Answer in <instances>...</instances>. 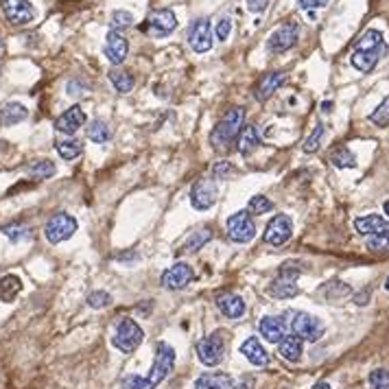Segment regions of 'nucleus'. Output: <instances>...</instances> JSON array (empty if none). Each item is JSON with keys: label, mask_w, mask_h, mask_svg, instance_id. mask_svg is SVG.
Returning <instances> with one entry per match:
<instances>
[{"label": "nucleus", "mask_w": 389, "mask_h": 389, "mask_svg": "<svg viewBox=\"0 0 389 389\" xmlns=\"http://www.w3.org/2000/svg\"><path fill=\"white\" fill-rule=\"evenodd\" d=\"M387 55V44L383 40V33L376 29L365 31L361 40L357 42V48L352 53V66L361 73H369L374 71V66L379 64L381 57Z\"/></svg>", "instance_id": "f257e3e1"}, {"label": "nucleus", "mask_w": 389, "mask_h": 389, "mask_svg": "<svg viewBox=\"0 0 389 389\" xmlns=\"http://www.w3.org/2000/svg\"><path fill=\"white\" fill-rule=\"evenodd\" d=\"M243 118H245L243 108H232L221 116V121L214 125L210 133V142L216 151H228L230 145L239 138V133L243 129Z\"/></svg>", "instance_id": "f03ea898"}, {"label": "nucleus", "mask_w": 389, "mask_h": 389, "mask_svg": "<svg viewBox=\"0 0 389 389\" xmlns=\"http://www.w3.org/2000/svg\"><path fill=\"white\" fill-rule=\"evenodd\" d=\"M302 274V265L298 260H286L284 265H280L278 276L269 282L267 293L276 298V300H289L295 298L300 293L298 286V276Z\"/></svg>", "instance_id": "7ed1b4c3"}, {"label": "nucleus", "mask_w": 389, "mask_h": 389, "mask_svg": "<svg viewBox=\"0 0 389 389\" xmlns=\"http://www.w3.org/2000/svg\"><path fill=\"white\" fill-rule=\"evenodd\" d=\"M145 339V332L142 328L136 324L133 319L125 317L121 319L116 324V330H114V337H112V344L116 350H121L123 354H131V352H136L140 348Z\"/></svg>", "instance_id": "20e7f679"}, {"label": "nucleus", "mask_w": 389, "mask_h": 389, "mask_svg": "<svg viewBox=\"0 0 389 389\" xmlns=\"http://www.w3.org/2000/svg\"><path fill=\"white\" fill-rule=\"evenodd\" d=\"M173 367H175V350L168 344H158L154 365H151V369H149V376H145L147 387L156 389L160 383L166 381V376L171 374Z\"/></svg>", "instance_id": "39448f33"}, {"label": "nucleus", "mask_w": 389, "mask_h": 389, "mask_svg": "<svg viewBox=\"0 0 389 389\" xmlns=\"http://www.w3.org/2000/svg\"><path fill=\"white\" fill-rule=\"evenodd\" d=\"M79 223H77V219L68 212H57L53 214L46 221L44 226V236H46V241L50 245H59L64 241H68L71 236L77 232Z\"/></svg>", "instance_id": "423d86ee"}, {"label": "nucleus", "mask_w": 389, "mask_h": 389, "mask_svg": "<svg viewBox=\"0 0 389 389\" xmlns=\"http://www.w3.org/2000/svg\"><path fill=\"white\" fill-rule=\"evenodd\" d=\"M197 357L206 367H216L226 357V342L221 332H212L197 342Z\"/></svg>", "instance_id": "0eeeda50"}, {"label": "nucleus", "mask_w": 389, "mask_h": 389, "mask_svg": "<svg viewBox=\"0 0 389 389\" xmlns=\"http://www.w3.org/2000/svg\"><path fill=\"white\" fill-rule=\"evenodd\" d=\"M291 330L293 335H298L302 342H317L321 339V335H324L326 326H324V321H321L319 317L315 315H309V313H304V311H298L293 313V319H291Z\"/></svg>", "instance_id": "6e6552de"}, {"label": "nucleus", "mask_w": 389, "mask_h": 389, "mask_svg": "<svg viewBox=\"0 0 389 389\" xmlns=\"http://www.w3.org/2000/svg\"><path fill=\"white\" fill-rule=\"evenodd\" d=\"M226 228H228V236L234 243H249L256 236V223H254L251 214H247V210L230 214Z\"/></svg>", "instance_id": "1a4fd4ad"}, {"label": "nucleus", "mask_w": 389, "mask_h": 389, "mask_svg": "<svg viewBox=\"0 0 389 389\" xmlns=\"http://www.w3.org/2000/svg\"><path fill=\"white\" fill-rule=\"evenodd\" d=\"M293 236V221L289 214H276L265 228V243L272 247H282Z\"/></svg>", "instance_id": "9d476101"}, {"label": "nucleus", "mask_w": 389, "mask_h": 389, "mask_svg": "<svg viewBox=\"0 0 389 389\" xmlns=\"http://www.w3.org/2000/svg\"><path fill=\"white\" fill-rule=\"evenodd\" d=\"M300 38V24L298 22H284L282 27H278L272 36L267 40V48L272 53H286L289 48H293L298 44Z\"/></svg>", "instance_id": "9b49d317"}, {"label": "nucleus", "mask_w": 389, "mask_h": 389, "mask_svg": "<svg viewBox=\"0 0 389 389\" xmlns=\"http://www.w3.org/2000/svg\"><path fill=\"white\" fill-rule=\"evenodd\" d=\"M195 278V272L189 263H175L162 274V286L168 291H182L186 289Z\"/></svg>", "instance_id": "f8f14e48"}, {"label": "nucleus", "mask_w": 389, "mask_h": 389, "mask_svg": "<svg viewBox=\"0 0 389 389\" xmlns=\"http://www.w3.org/2000/svg\"><path fill=\"white\" fill-rule=\"evenodd\" d=\"M0 7H3L5 18L13 27H24L36 20V9H33L29 0H3Z\"/></svg>", "instance_id": "ddd939ff"}, {"label": "nucleus", "mask_w": 389, "mask_h": 389, "mask_svg": "<svg viewBox=\"0 0 389 389\" xmlns=\"http://www.w3.org/2000/svg\"><path fill=\"white\" fill-rule=\"evenodd\" d=\"M175 27H177L175 13L171 9H158V11L149 13L145 31L154 38H164V36H168V33H173Z\"/></svg>", "instance_id": "4468645a"}, {"label": "nucleus", "mask_w": 389, "mask_h": 389, "mask_svg": "<svg viewBox=\"0 0 389 389\" xmlns=\"http://www.w3.org/2000/svg\"><path fill=\"white\" fill-rule=\"evenodd\" d=\"M186 40H189L191 48L195 50V53H206V50L212 48V31H210V22L206 18H199L195 20L191 27H189V36H186Z\"/></svg>", "instance_id": "2eb2a0df"}, {"label": "nucleus", "mask_w": 389, "mask_h": 389, "mask_svg": "<svg viewBox=\"0 0 389 389\" xmlns=\"http://www.w3.org/2000/svg\"><path fill=\"white\" fill-rule=\"evenodd\" d=\"M216 201V186L212 179H199L191 189V204L195 210H208Z\"/></svg>", "instance_id": "dca6fc26"}, {"label": "nucleus", "mask_w": 389, "mask_h": 389, "mask_svg": "<svg viewBox=\"0 0 389 389\" xmlns=\"http://www.w3.org/2000/svg\"><path fill=\"white\" fill-rule=\"evenodd\" d=\"M129 53V42L123 36L121 31H110L108 33V40H105V57L110 59V64L114 66H121L125 61Z\"/></svg>", "instance_id": "f3484780"}, {"label": "nucleus", "mask_w": 389, "mask_h": 389, "mask_svg": "<svg viewBox=\"0 0 389 389\" xmlns=\"http://www.w3.org/2000/svg\"><path fill=\"white\" fill-rule=\"evenodd\" d=\"M83 123H86V112H83L79 105H73L55 121V129L59 133H66V136H73L75 131H79L83 127Z\"/></svg>", "instance_id": "a211bd4d"}, {"label": "nucleus", "mask_w": 389, "mask_h": 389, "mask_svg": "<svg viewBox=\"0 0 389 389\" xmlns=\"http://www.w3.org/2000/svg\"><path fill=\"white\" fill-rule=\"evenodd\" d=\"M354 230L361 236H381V234H389V221L381 214H365L354 221Z\"/></svg>", "instance_id": "6ab92c4d"}, {"label": "nucleus", "mask_w": 389, "mask_h": 389, "mask_svg": "<svg viewBox=\"0 0 389 389\" xmlns=\"http://www.w3.org/2000/svg\"><path fill=\"white\" fill-rule=\"evenodd\" d=\"M241 354L256 367H265L269 365V352L263 348V344L256 339V337H247V339L241 344Z\"/></svg>", "instance_id": "aec40b11"}, {"label": "nucleus", "mask_w": 389, "mask_h": 389, "mask_svg": "<svg viewBox=\"0 0 389 389\" xmlns=\"http://www.w3.org/2000/svg\"><path fill=\"white\" fill-rule=\"evenodd\" d=\"M193 387L195 389H236V381L230 374H223V372H208V374H201Z\"/></svg>", "instance_id": "412c9836"}, {"label": "nucleus", "mask_w": 389, "mask_h": 389, "mask_svg": "<svg viewBox=\"0 0 389 389\" xmlns=\"http://www.w3.org/2000/svg\"><path fill=\"white\" fill-rule=\"evenodd\" d=\"M258 330L265 337V342H269V344H280L286 337L284 335L286 324L282 321V317H263L258 324Z\"/></svg>", "instance_id": "4be33fe9"}, {"label": "nucleus", "mask_w": 389, "mask_h": 389, "mask_svg": "<svg viewBox=\"0 0 389 389\" xmlns=\"http://www.w3.org/2000/svg\"><path fill=\"white\" fill-rule=\"evenodd\" d=\"M284 81H286L284 73H269V75H265L258 81V86H256V90H254V94H256V98L263 103V101H269L278 92V88L282 86Z\"/></svg>", "instance_id": "5701e85b"}, {"label": "nucleus", "mask_w": 389, "mask_h": 389, "mask_svg": "<svg viewBox=\"0 0 389 389\" xmlns=\"http://www.w3.org/2000/svg\"><path fill=\"white\" fill-rule=\"evenodd\" d=\"M216 309L230 319H239V317L245 315V302H243L241 295H236V293H223V295L216 298Z\"/></svg>", "instance_id": "b1692460"}, {"label": "nucleus", "mask_w": 389, "mask_h": 389, "mask_svg": "<svg viewBox=\"0 0 389 389\" xmlns=\"http://www.w3.org/2000/svg\"><path fill=\"white\" fill-rule=\"evenodd\" d=\"M278 354L289 363H298L304 354V342L298 335H286L284 339L278 344Z\"/></svg>", "instance_id": "393cba45"}, {"label": "nucleus", "mask_w": 389, "mask_h": 389, "mask_svg": "<svg viewBox=\"0 0 389 389\" xmlns=\"http://www.w3.org/2000/svg\"><path fill=\"white\" fill-rule=\"evenodd\" d=\"M236 147H239L241 156H251L254 151L260 147V133L254 125H243L239 138H236Z\"/></svg>", "instance_id": "a878e982"}, {"label": "nucleus", "mask_w": 389, "mask_h": 389, "mask_svg": "<svg viewBox=\"0 0 389 389\" xmlns=\"http://www.w3.org/2000/svg\"><path fill=\"white\" fill-rule=\"evenodd\" d=\"M27 116H29V110L22 103H15L13 101V103H7V105H3V110H0V125L13 127V125L27 121Z\"/></svg>", "instance_id": "bb28decb"}, {"label": "nucleus", "mask_w": 389, "mask_h": 389, "mask_svg": "<svg viewBox=\"0 0 389 389\" xmlns=\"http://www.w3.org/2000/svg\"><path fill=\"white\" fill-rule=\"evenodd\" d=\"M22 291V280L18 276H3L0 278V302H13L15 298H18V293Z\"/></svg>", "instance_id": "cd10ccee"}, {"label": "nucleus", "mask_w": 389, "mask_h": 389, "mask_svg": "<svg viewBox=\"0 0 389 389\" xmlns=\"http://www.w3.org/2000/svg\"><path fill=\"white\" fill-rule=\"evenodd\" d=\"M212 239V232L208 228H201L197 232H193L189 239H186V243L182 245V251L184 254H193V251H199L201 247H204L208 241Z\"/></svg>", "instance_id": "c85d7f7f"}, {"label": "nucleus", "mask_w": 389, "mask_h": 389, "mask_svg": "<svg viewBox=\"0 0 389 389\" xmlns=\"http://www.w3.org/2000/svg\"><path fill=\"white\" fill-rule=\"evenodd\" d=\"M55 171H57V168L50 160H36V162H31L27 166V173L33 179H48V177L55 175Z\"/></svg>", "instance_id": "c756f323"}, {"label": "nucleus", "mask_w": 389, "mask_h": 389, "mask_svg": "<svg viewBox=\"0 0 389 389\" xmlns=\"http://www.w3.org/2000/svg\"><path fill=\"white\" fill-rule=\"evenodd\" d=\"M330 162L337 168H354L357 166V158H354V154L348 147H335L330 151Z\"/></svg>", "instance_id": "7c9ffc66"}, {"label": "nucleus", "mask_w": 389, "mask_h": 389, "mask_svg": "<svg viewBox=\"0 0 389 389\" xmlns=\"http://www.w3.org/2000/svg\"><path fill=\"white\" fill-rule=\"evenodd\" d=\"M55 149L57 154L64 158V160H77L81 154H83V145L75 138H66V140H57L55 142Z\"/></svg>", "instance_id": "2f4dec72"}, {"label": "nucleus", "mask_w": 389, "mask_h": 389, "mask_svg": "<svg viewBox=\"0 0 389 389\" xmlns=\"http://www.w3.org/2000/svg\"><path fill=\"white\" fill-rule=\"evenodd\" d=\"M88 138L96 145H105L112 138V129L105 121H92L88 127Z\"/></svg>", "instance_id": "473e14b6"}, {"label": "nucleus", "mask_w": 389, "mask_h": 389, "mask_svg": "<svg viewBox=\"0 0 389 389\" xmlns=\"http://www.w3.org/2000/svg\"><path fill=\"white\" fill-rule=\"evenodd\" d=\"M110 81L114 83V88L121 92V94H127V92H131L133 90V77L129 75V73H125V71H112L110 73Z\"/></svg>", "instance_id": "72a5a7b5"}, {"label": "nucleus", "mask_w": 389, "mask_h": 389, "mask_svg": "<svg viewBox=\"0 0 389 389\" xmlns=\"http://www.w3.org/2000/svg\"><path fill=\"white\" fill-rule=\"evenodd\" d=\"M274 210V201L265 195H254L247 204V214H265Z\"/></svg>", "instance_id": "f704fd0d"}, {"label": "nucleus", "mask_w": 389, "mask_h": 389, "mask_svg": "<svg viewBox=\"0 0 389 389\" xmlns=\"http://www.w3.org/2000/svg\"><path fill=\"white\" fill-rule=\"evenodd\" d=\"M324 133H326L324 125L317 123V125H315V129L311 131V136H309L307 140H304V145H302L304 154H315V151L319 149V145H321V140H324Z\"/></svg>", "instance_id": "c9c22d12"}, {"label": "nucleus", "mask_w": 389, "mask_h": 389, "mask_svg": "<svg viewBox=\"0 0 389 389\" xmlns=\"http://www.w3.org/2000/svg\"><path fill=\"white\" fill-rule=\"evenodd\" d=\"M369 121L379 125V127H387L389 125V96H385L381 101V105L369 114Z\"/></svg>", "instance_id": "e433bc0d"}, {"label": "nucleus", "mask_w": 389, "mask_h": 389, "mask_svg": "<svg viewBox=\"0 0 389 389\" xmlns=\"http://www.w3.org/2000/svg\"><path fill=\"white\" fill-rule=\"evenodd\" d=\"M112 31H121V29H127L133 24V13L125 11V9H116L112 13Z\"/></svg>", "instance_id": "4c0bfd02"}, {"label": "nucleus", "mask_w": 389, "mask_h": 389, "mask_svg": "<svg viewBox=\"0 0 389 389\" xmlns=\"http://www.w3.org/2000/svg\"><path fill=\"white\" fill-rule=\"evenodd\" d=\"M369 389H389V372L387 369H374L367 376Z\"/></svg>", "instance_id": "58836bf2"}, {"label": "nucleus", "mask_w": 389, "mask_h": 389, "mask_svg": "<svg viewBox=\"0 0 389 389\" xmlns=\"http://www.w3.org/2000/svg\"><path fill=\"white\" fill-rule=\"evenodd\" d=\"M3 234L7 236V239H11L13 243H18V241H27V239H31V230L27 228V226H7V228H3Z\"/></svg>", "instance_id": "ea45409f"}, {"label": "nucleus", "mask_w": 389, "mask_h": 389, "mask_svg": "<svg viewBox=\"0 0 389 389\" xmlns=\"http://www.w3.org/2000/svg\"><path fill=\"white\" fill-rule=\"evenodd\" d=\"M86 302H88L90 309H105L112 304V295L108 291H92Z\"/></svg>", "instance_id": "a19ab883"}, {"label": "nucleus", "mask_w": 389, "mask_h": 389, "mask_svg": "<svg viewBox=\"0 0 389 389\" xmlns=\"http://www.w3.org/2000/svg\"><path fill=\"white\" fill-rule=\"evenodd\" d=\"M367 249L369 251H389V234L369 236V239H367Z\"/></svg>", "instance_id": "79ce46f5"}, {"label": "nucleus", "mask_w": 389, "mask_h": 389, "mask_svg": "<svg viewBox=\"0 0 389 389\" xmlns=\"http://www.w3.org/2000/svg\"><path fill=\"white\" fill-rule=\"evenodd\" d=\"M324 293H326V298H344V295H348L350 293V286L348 284H344V282H330L328 284V289H324Z\"/></svg>", "instance_id": "37998d69"}, {"label": "nucleus", "mask_w": 389, "mask_h": 389, "mask_svg": "<svg viewBox=\"0 0 389 389\" xmlns=\"http://www.w3.org/2000/svg\"><path fill=\"white\" fill-rule=\"evenodd\" d=\"M234 173V166L230 162H216L212 166V177L214 179H228Z\"/></svg>", "instance_id": "c03bdc74"}, {"label": "nucleus", "mask_w": 389, "mask_h": 389, "mask_svg": "<svg viewBox=\"0 0 389 389\" xmlns=\"http://www.w3.org/2000/svg\"><path fill=\"white\" fill-rule=\"evenodd\" d=\"M230 31H232V22L228 18H221V20L216 22V27H214V36H216V40L226 42L230 38Z\"/></svg>", "instance_id": "a18cd8bd"}, {"label": "nucleus", "mask_w": 389, "mask_h": 389, "mask_svg": "<svg viewBox=\"0 0 389 389\" xmlns=\"http://www.w3.org/2000/svg\"><path fill=\"white\" fill-rule=\"evenodd\" d=\"M123 387L125 389H149L147 387V381L142 376H136V374H131L123 381Z\"/></svg>", "instance_id": "49530a36"}, {"label": "nucleus", "mask_w": 389, "mask_h": 389, "mask_svg": "<svg viewBox=\"0 0 389 389\" xmlns=\"http://www.w3.org/2000/svg\"><path fill=\"white\" fill-rule=\"evenodd\" d=\"M328 5V0H300V7L302 9H321V7H326Z\"/></svg>", "instance_id": "de8ad7c7"}, {"label": "nucleus", "mask_w": 389, "mask_h": 389, "mask_svg": "<svg viewBox=\"0 0 389 389\" xmlns=\"http://www.w3.org/2000/svg\"><path fill=\"white\" fill-rule=\"evenodd\" d=\"M267 5H269V0H247V9H249V11H254V13H260V11H265V9H267Z\"/></svg>", "instance_id": "09e8293b"}, {"label": "nucleus", "mask_w": 389, "mask_h": 389, "mask_svg": "<svg viewBox=\"0 0 389 389\" xmlns=\"http://www.w3.org/2000/svg\"><path fill=\"white\" fill-rule=\"evenodd\" d=\"M116 260H118V263H136V260H138V254H136V251H125V254H118Z\"/></svg>", "instance_id": "8fccbe9b"}, {"label": "nucleus", "mask_w": 389, "mask_h": 389, "mask_svg": "<svg viewBox=\"0 0 389 389\" xmlns=\"http://www.w3.org/2000/svg\"><path fill=\"white\" fill-rule=\"evenodd\" d=\"M367 295H369L367 291H365V293H359V295H357V304H359V307H363V304H367Z\"/></svg>", "instance_id": "3c124183"}, {"label": "nucleus", "mask_w": 389, "mask_h": 389, "mask_svg": "<svg viewBox=\"0 0 389 389\" xmlns=\"http://www.w3.org/2000/svg\"><path fill=\"white\" fill-rule=\"evenodd\" d=\"M251 383H254V381L249 379V383H247V376H245V379H243V385H241V387H236V389H251Z\"/></svg>", "instance_id": "603ef678"}, {"label": "nucleus", "mask_w": 389, "mask_h": 389, "mask_svg": "<svg viewBox=\"0 0 389 389\" xmlns=\"http://www.w3.org/2000/svg\"><path fill=\"white\" fill-rule=\"evenodd\" d=\"M313 389H332V387H330L328 383H317V385H315Z\"/></svg>", "instance_id": "864d4df0"}, {"label": "nucleus", "mask_w": 389, "mask_h": 389, "mask_svg": "<svg viewBox=\"0 0 389 389\" xmlns=\"http://www.w3.org/2000/svg\"><path fill=\"white\" fill-rule=\"evenodd\" d=\"M321 108H324V112H330V108H332V103H324V105H321Z\"/></svg>", "instance_id": "5fc2aeb1"}, {"label": "nucleus", "mask_w": 389, "mask_h": 389, "mask_svg": "<svg viewBox=\"0 0 389 389\" xmlns=\"http://www.w3.org/2000/svg\"><path fill=\"white\" fill-rule=\"evenodd\" d=\"M383 208H385V214L389 216V201H385V206H383Z\"/></svg>", "instance_id": "6e6d98bb"}, {"label": "nucleus", "mask_w": 389, "mask_h": 389, "mask_svg": "<svg viewBox=\"0 0 389 389\" xmlns=\"http://www.w3.org/2000/svg\"><path fill=\"white\" fill-rule=\"evenodd\" d=\"M385 289L389 291V278H387V282H385Z\"/></svg>", "instance_id": "4d7b16f0"}, {"label": "nucleus", "mask_w": 389, "mask_h": 389, "mask_svg": "<svg viewBox=\"0 0 389 389\" xmlns=\"http://www.w3.org/2000/svg\"><path fill=\"white\" fill-rule=\"evenodd\" d=\"M0 53H3V40H0Z\"/></svg>", "instance_id": "13d9d810"}]
</instances>
